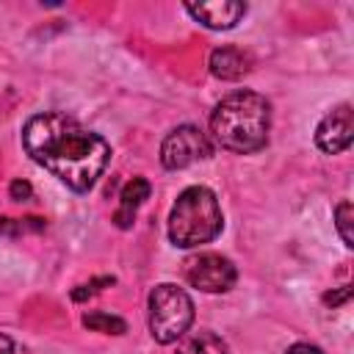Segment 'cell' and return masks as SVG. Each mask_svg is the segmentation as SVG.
Segmentation results:
<instances>
[{
	"label": "cell",
	"instance_id": "3957f363",
	"mask_svg": "<svg viewBox=\"0 0 354 354\" xmlns=\"http://www.w3.org/2000/svg\"><path fill=\"white\" fill-rule=\"evenodd\" d=\"M224 227L218 199L205 185L185 188L169 213V241L180 249H194L210 243Z\"/></svg>",
	"mask_w": 354,
	"mask_h": 354
},
{
	"label": "cell",
	"instance_id": "d6986e66",
	"mask_svg": "<svg viewBox=\"0 0 354 354\" xmlns=\"http://www.w3.org/2000/svg\"><path fill=\"white\" fill-rule=\"evenodd\" d=\"M0 354H14V340L8 335H0Z\"/></svg>",
	"mask_w": 354,
	"mask_h": 354
},
{
	"label": "cell",
	"instance_id": "2e32d148",
	"mask_svg": "<svg viewBox=\"0 0 354 354\" xmlns=\"http://www.w3.org/2000/svg\"><path fill=\"white\" fill-rule=\"evenodd\" d=\"M8 196H11L14 202H25V199L33 196V188H30L28 180H14V183L8 185Z\"/></svg>",
	"mask_w": 354,
	"mask_h": 354
},
{
	"label": "cell",
	"instance_id": "9c48e42d",
	"mask_svg": "<svg viewBox=\"0 0 354 354\" xmlns=\"http://www.w3.org/2000/svg\"><path fill=\"white\" fill-rule=\"evenodd\" d=\"M252 55L241 47H232V44H224V47H216L207 58V66H210V75L218 77V80H241L249 69H252Z\"/></svg>",
	"mask_w": 354,
	"mask_h": 354
},
{
	"label": "cell",
	"instance_id": "4fadbf2b",
	"mask_svg": "<svg viewBox=\"0 0 354 354\" xmlns=\"http://www.w3.org/2000/svg\"><path fill=\"white\" fill-rule=\"evenodd\" d=\"M351 224H354V207H351L348 199H343L335 207V227H337V232H340V238H343V243L348 249L354 246V230H351Z\"/></svg>",
	"mask_w": 354,
	"mask_h": 354
},
{
	"label": "cell",
	"instance_id": "8992f818",
	"mask_svg": "<svg viewBox=\"0 0 354 354\" xmlns=\"http://www.w3.org/2000/svg\"><path fill=\"white\" fill-rule=\"evenodd\" d=\"M213 152L207 136L194 127V124H180L174 127L163 144H160V163L169 169V171H177V169H185L202 158H207Z\"/></svg>",
	"mask_w": 354,
	"mask_h": 354
},
{
	"label": "cell",
	"instance_id": "8fae6325",
	"mask_svg": "<svg viewBox=\"0 0 354 354\" xmlns=\"http://www.w3.org/2000/svg\"><path fill=\"white\" fill-rule=\"evenodd\" d=\"M177 354H230L227 343L210 332V329H199V332H185L180 346H177Z\"/></svg>",
	"mask_w": 354,
	"mask_h": 354
},
{
	"label": "cell",
	"instance_id": "277c9868",
	"mask_svg": "<svg viewBox=\"0 0 354 354\" xmlns=\"http://www.w3.org/2000/svg\"><path fill=\"white\" fill-rule=\"evenodd\" d=\"M194 324V301L191 296L171 285H155L149 293V332L158 343H174L180 340Z\"/></svg>",
	"mask_w": 354,
	"mask_h": 354
},
{
	"label": "cell",
	"instance_id": "6da1fadb",
	"mask_svg": "<svg viewBox=\"0 0 354 354\" xmlns=\"http://www.w3.org/2000/svg\"><path fill=\"white\" fill-rule=\"evenodd\" d=\"M22 147L39 166L77 194L91 191L111 160V147L102 136L55 111L36 113L25 122Z\"/></svg>",
	"mask_w": 354,
	"mask_h": 354
},
{
	"label": "cell",
	"instance_id": "e0dca14e",
	"mask_svg": "<svg viewBox=\"0 0 354 354\" xmlns=\"http://www.w3.org/2000/svg\"><path fill=\"white\" fill-rule=\"evenodd\" d=\"M348 299H351V288H340V290H335V293H326V296H324V304L337 307V304H343V301H348Z\"/></svg>",
	"mask_w": 354,
	"mask_h": 354
},
{
	"label": "cell",
	"instance_id": "7a4b0ae2",
	"mask_svg": "<svg viewBox=\"0 0 354 354\" xmlns=\"http://www.w3.org/2000/svg\"><path fill=\"white\" fill-rule=\"evenodd\" d=\"M271 130V105L257 91H232L210 113V133L221 149L249 155L266 147Z\"/></svg>",
	"mask_w": 354,
	"mask_h": 354
},
{
	"label": "cell",
	"instance_id": "5b68a950",
	"mask_svg": "<svg viewBox=\"0 0 354 354\" xmlns=\"http://www.w3.org/2000/svg\"><path fill=\"white\" fill-rule=\"evenodd\" d=\"M183 277L191 288H199L205 293H224L235 285L238 271L230 257L216 254V252H199V254L185 257Z\"/></svg>",
	"mask_w": 354,
	"mask_h": 354
},
{
	"label": "cell",
	"instance_id": "9a60e30c",
	"mask_svg": "<svg viewBox=\"0 0 354 354\" xmlns=\"http://www.w3.org/2000/svg\"><path fill=\"white\" fill-rule=\"evenodd\" d=\"M108 285H113V277H97V279H91V282H86V285H77L75 290H72V301H86L88 296H97L102 288H108Z\"/></svg>",
	"mask_w": 354,
	"mask_h": 354
},
{
	"label": "cell",
	"instance_id": "ba28073f",
	"mask_svg": "<svg viewBox=\"0 0 354 354\" xmlns=\"http://www.w3.org/2000/svg\"><path fill=\"white\" fill-rule=\"evenodd\" d=\"M185 11L210 30H230L246 14V3L238 0H205V3H185Z\"/></svg>",
	"mask_w": 354,
	"mask_h": 354
},
{
	"label": "cell",
	"instance_id": "7c38bea8",
	"mask_svg": "<svg viewBox=\"0 0 354 354\" xmlns=\"http://www.w3.org/2000/svg\"><path fill=\"white\" fill-rule=\"evenodd\" d=\"M83 326L91 329V332H105V335H124V332H127V324H124L119 315H108V313H102V310L86 313V315H83Z\"/></svg>",
	"mask_w": 354,
	"mask_h": 354
},
{
	"label": "cell",
	"instance_id": "ac0fdd59",
	"mask_svg": "<svg viewBox=\"0 0 354 354\" xmlns=\"http://www.w3.org/2000/svg\"><path fill=\"white\" fill-rule=\"evenodd\" d=\"M285 354H324L318 346H313V343H293Z\"/></svg>",
	"mask_w": 354,
	"mask_h": 354
},
{
	"label": "cell",
	"instance_id": "52a82bcc",
	"mask_svg": "<svg viewBox=\"0 0 354 354\" xmlns=\"http://www.w3.org/2000/svg\"><path fill=\"white\" fill-rule=\"evenodd\" d=\"M354 138V111L348 102L332 108L315 127V144L326 155H340L351 147Z\"/></svg>",
	"mask_w": 354,
	"mask_h": 354
},
{
	"label": "cell",
	"instance_id": "5bb4252c",
	"mask_svg": "<svg viewBox=\"0 0 354 354\" xmlns=\"http://www.w3.org/2000/svg\"><path fill=\"white\" fill-rule=\"evenodd\" d=\"M47 224L44 218H0V235H19V232H41Z\"/></svg>",
	"mask_w": 354,
	"mask_h": 354
},
{
	"label": "cell",
	"instance_id": "30bf717a",
	"mask_svg": "<svg viewBox=\"0 0 354 354\" xmlns=\"http://www.w3.org/2000/svg\"><path fill=\"white\" fill-rule=\"evenodd\" d=\"M149 191H152V185H149L147 177H133V180L122 188V194H119V207H116V213H113V224H116L119 230L133 227L136 210L149 199Z\"/></svg>",
	"mask_w": 354,
	"mask_h": 354
}]
</instances>
